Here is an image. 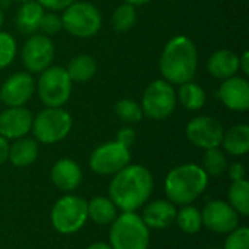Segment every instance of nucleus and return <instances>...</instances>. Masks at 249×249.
I'll list each match as a JSON object with an SVG mask.
<instances>
[{
	"label": "nucleus",
	"instance_id": "nucleus-15",
	"mask_svg": "<svg viewBox=\"0 0 249 249\" xmlns=\"http://www.w3.org/2000/svg\"><path fill=\"white\" fill-rule=\"evenodd\" d=\"M32 114L25 107H7L0 114V136L6 140L25 137L32 128Z\"/></svg>",
	"mask_w": 249,
	"mask_h": 249
},
{
	"label": "nucleus",
	"instance_id": "nucleus-28",
	"mask_svg": "<svg viewBox=\"0 0 249 249\" xmlns=\"http://www.w3.org/2000/svg\"><path fill=\"white\" fill-rule=\"evenodd\" d=\"M137 20L136 6L123 3L120 4L112 13V26L117 32H127L130 31Z\"/></svg>",
	"mask_w": 249,
	"mask_h": 249
},
{
	"label": "nucleus",
	"instance_id": "nucleus-33",
	"mask_svg": "<svg viewBox=\"0 0 249 249\" xmlns=\"http://www.w3.org/2000/svg\"><path fill=\"white\" fill-rule=\"evenodd\" d=\"M225 249H249L248 228H236L235 231L229 232Z\"/></svg>",
	"mask_w": 249,
	"mask_h": 249
},
{
	"label": "nucleus",
	"instance_id": "nucleus-2",
	"mask_svg": "<svg viewBox=\"0 0 249 249\" xmlns=\"http://www.w3.org/2000/svg\"><path fill=\"white\" fill-rule=\"evenodd\" d=\"M197 47L188 36L177 35L166 42L159 60V69L166 82L171 85L191 82L197 73Z\"/></svg>",
	"mask_w": 249,
	"mask_h": 249
},
{
	"label": "nucleus",
	"instance_id": "nucleus-25",
	"mask_svg": "<svg viewBox=\"0 0 249 249\" xmlns=\"http://www.w3.org/2000/svg\"><path fill=\"white\" fill-rule=\"evenodd\" d=\"M177 101L188 109V111H198L206 104V92L204 89L196 82H185L179 85V90L177 92Z\"/></svg>",
	"mask_w": 249,
	"mask_h": 249
},
{
	"label": "nucleus",
	"instance_id": "nucleus-3",
	"mask_svg": "<svg viewBox=\"0 0 249 249\" xmlns=\"http://www.w3.org/2000/svg\"><path fill=\"white\" fill-rule=\"evenodd\" d=\"M209 175L196 163H185L174 168L165 179V193L172 204L188 206L206 190Z\"/></svg>",
	"mask_w": 249,
	"mask_h": 249
},
{
	"label": "nucleus",
	"instance_id": "nucleus-41",
	"mask_svg": "<svg viewBox=\"0 0 249 249\" xmlns=\"http://www.w3.org/2000/svg\"><path fill=\"white\" fill-rule=\"evenodd\" d=\"M3 22H4V15H3V10H1V7H0V29H1V26H3Z\"/></svg>",
	"mask_w": 249,
	"mask_h": 249
},
{
	"label": "nucleus",
	"instance_id": "nucleus-31",
	"mask_svg": "<svg viewBox=\"0 0 249 249\" xmlns=\"http://www.w3.org/2000/svg\"><path fill=\"white\" fill-rule=\"evenodd\" d=\"M16 55V41L9 32L0 31V70L7 67Z\"/></svg>",
	"mask_w": 249,
	"mask_h": 249
},
{
	"label": "nucleus",
	"instance_id": "nucleus-19",
	"mask_svg": "<svg viewBox=\"0 0 249 249\" xmlns=\"http://www.w3.org/2000/svg\"><path fill=\"white\" fill-rule=\"evenodd\" d=\"M209 73L216 79H229L239 71V57L231 50H219L213 53L207 61Z\"/></svg>",
	"mask_w": 249,
	"mask_h": 249
},
{
	"label": "nucleus",
	"instance_id": "nucleus-24",
	"mask_svg": "<svg viewBox=\"0 0 249 249\" xmlns=\"http://www.w3.org/2000/svg\"><path fill=\"white\" fill-rule=\"evenodd\" d=\"M117 217L115 204L107 197H95L88 203V219L96 225H109Z\"/></svg>",
	"mask_w": 249,
	"mask_h": 249
},
{
	"label": "nucleus",
	"instance_id": "nucleus-14",
	"mask_svg": "<svg viewBox=\"0 0 249 249\" xmlns=\"http://www.w3.org/2000/svg\"><path fill=\"white\" fill-rule=\"evenodd\" d=\"M35 92V80L28 71L12 74L0 88V101L7 107H23Z\"/></svg>",
	"mask_w": 249,
	"mask_h": 249
},
{
	"label": "nucleus",
	"instance_id": "nucleus-11",
	"mask_svg": "<svg viewBox=\"0 0 249 249\" xmlns=\"http://www.w3.org/2000/svg\"><path fill=\"white\" fill-rule=\"evenodd\" d=\"M54 42L42 34L29 35L22 48V63L29 73H41L54 60Z\"/></svg>",
	"mask_w": 249,
	"mask_h": 249
},
{
	"label": "nucleus",
	"instance_id": "nucleus-12",
	"mask_svg": "<svg viewBox=\"0 0 249 249\" xmlns=\"http://www.w3.org/2000/svg\"><path fill=\"white\" fill-rule=\"evenodd\" d=\"M225 128L219 120L210 115H200L193 118L185 128L187 139L197 147L209 150L222 144Z\"/></svg>",
	"mask_w": 249,
	"mask_h": 249
},
{
	"label": "nucleus",
	"instance_id": "nucleus-32",
	"mask_svg": "<svg viewBox=\"0 0 249 249\" xmlns=\"http://www.w3.org/2000/svg\"><path fill=\"white\" fill-rule=\"evenodd\" d=\"M63 29V23H61V16H58L57 13L54 12H48L42 15L41 18V22H39V29L42 32V35H47V36H53V35H57L60 31Z\"/></svg>",
	"mask_w": 249,
	"mask_h": 249
},
{
	"label": "nucleus",
	"instance_id": "nucleus-9",
	"mask_svg": "<svg viewBox=\"0 0 249 249\" xmlns=\"http://www.w3.org/2000/svg\"><path fill=\"white\" fill-rule=\"evenodd\" d=\"M177 102V92L174 86L165 79H158L146 88L142 99V109L150 120L160 121L175 111Z\"/></svg>",
	"mask_w": 249,
	"mask_h": 249
},
{
	"label": "nucleus",
	"instance_id": "nucleus-6",
	"mask_svg": "<svg viewBox=\"0 0 249 249\" xmlns=\"http://www.w3.org/2000/svg\"><path fill=\"white\" fill-rule=\"evenodd\" d=\"M73 125L71 115L60 108H45L32 120V133L36 142L54 144L67 137Z\"/></svg>",
	"mask_w": 249,
	"mask_h": 249
},
{
	"label": "nucleus",
	"instance_id": "nucleus-18",
	"mask_svg": "<svg viewBox=\"0 0 249 249\" xmlns=\"http://www.w3.org/2000/svg\"><path fill=\"white\" fill-rule=\"evenodd\" d=\"M177 207L169 200H156L149 203L143 212V222L152 229H166L177 217Z\"/></svg>",
	"mask_w": 249,
	"mask_h": 249
},
{
	"label": "nucleus",
	"instance_id": "nucleus-22",
	"mask_svg": "<svg viewBox=\"0 0 249 249\" xmlns=\"http://www.w3.org/2000/svg\"><path fill=\"white\" fill-rule=\"evenodd\" d=\"M222 146L233 156H244L249 150V125L236 124L223 133Z\"/></svg>",
	"mask_w": 249,
	"mask_h": 249
},
{
	"label": "nucleus",
	"instance_id": "nucleus-16",
	"mask_svg": "<svg viewBox=\"0 0 249 249\" xmlns=\"http://www.w3.org/2000/svg\"><path fill=\"white\" fill-rule=\"evenodd\" d=\"M217 95L223 105L232 111L244 112L249 109V82L245 77L232 76L225 79Z\"/></svg>",
	"mask_w": 249,
	"mask_h": 249
},
{
	"label": "nucleus",
	"instance_id": "nucleus-39",
	"mask_svg": "<svg viewBox=\"0 0 249 249\" xmlns=\"http://www.w3.org/2000/svg\"><path fill=\"white\" fill-rule=\"evenodd\" d=\"M86 249H112L108 244H104V242H96V244H92L89 245Z\"/></svg>",
	"mask_w": 249,
	"mask_h": 249
},
{
	"label": "nucleus",
	"instance_id": "nucleus-23",
	"mask_svg": "<svg viewBox=\"0 0 249 249\" xmlns=\"http://www.w3.org/2000/svg\"><path fill=\"white\" fill-rule=\"evenodd\" d=\"M98 64L95 61V58L89 54H79L76 57H73L69 61V66L66 69L69 77L71 82L76 83H83L90 80L95 73H96Z\"/></svg>",
	"mask_w": 249,
	"mask_h": 249
},
{
	"label": "nucleus",
	"instance_id": "nucleus-5",
	"mask_svg": "<svg viewBox=\"0 0 249 249\" xmlns=\"http://www.w3.org/2000/svg\"><path fill=\"white\" fill-rule=\"evenodd\" d=\"M61 23L63 29L76 38H92L102 26V15L92 3L74 1L64 9Z\"/></svg>",
	"mask_w": 249,
	"mask_h": 249
},
{
	"label": "nucleus",
	"instance_id": "nucleus-20",
	"mask_svg": "<svg viewBox=\"0 0 249 249\" xmlns=\"http://www.w3.org/2000/svg\"><path fill=\"white\" fill-rule=\"evenodd\" d=\"M42 15H44V7L38 1L31 0L22 3L15 16L16 28L25 35H34L39 29V22Z\"/></svg>",
	"mask_w": 249,
	"mask_h": 249
},
{
	"label": "nucleus",
	"instance_id": "nucleus-8",
	"mask_svg": "<svg viewBox=\"0 0 249 249\" xmlns=\"http://www.w3.org/2000/svg\"><path fill=\"white\" fill-rule=\"evenodd\" d=\"M88 220V203L77 196H64L51 210L53 228L61 235L79 232Z\"/></svg>",
	"mask_w": 249,
	"mask_h": 249
},
{
	"label": "nucleus",
	"instance_id": "nucleus-34",
	"mask_svg": "<svg viewBox=\"0 0 249 249\" xmlns=\"http://www.w3.org/2000/svg\"><path fill=\"white\" fill-rule=\"evenodd\" d=\"M115 142H118L123 146H125V147L130 149L134 144V142H136V131L133 128H130V127H124V128H121L117 133Z\"/></svg>",
	"mask_w": 249,
	"mask_h": 249
},
{
	"label": "nucleus",
	"instance_id": "nucleus-17",
	"mask_svg": "<svg viewBox=\"0 0 249 249\" xmlns=\"http://www.w3.org/2000/svg\"><path fill=\"white\" fill-rule=\"evenodd\" d=\"M51 181L61 191H74L82 182V169L74 160L63 158L54 163L51 169Z\"/></svg>",
	"mask_w": 249,
	"mask_h": 249
},
{
	"label": "nucleus",
	"instance_id": "nucleus-38",
	"mask_svg": "<svg viewBox=\"0 0 249 249\" xmlns=\"http://www.w3.org/2000/svg\"><path fill=\"white\" fill-rule=\"evenodd\" d=\"M239 70H242L245 76H248L249 74V53L248 51H244V54L239 57Z\"/></svg>",
	"mask_w": 249,
	"mask_h": 249
},
{
	"label": "nucleus",
	"instance_id": "nucleus-40",
	"mask_svg": "<svg viewBox=\"0 0 249 249\" xmlns=\"http://www.w3.org/2000/svg\"><path fill=\"white\" fill-rule=\"evenodd\" d=\"M152 0H125V3L128 4H133V6H142V4H146Z\"/></svg>",
	"mask_w": 249,
	"mask_h": 249
},
{
	"label": "nucleus",
	"instance_id": "nucleus-30",
	"mask_svg": "<svg viewBox=\"0 0 249 249\" xmlns=\"http://www.w3.org/2000/svg\"><path fill=\"white\" fill-rule=\"evenodd\" d=\"M115 114L121 121L128 123V124L139 123L144 117L142 105L133 99H120L115 104Z\"/></svg>",
	"mask_w": 249,
	"mask_h": 249
},
{
	"label": "nucleus",
	"instance_id": "nucleus-10",
	"mask_svg": "<svg viewBox=\"0 0 249 249\" xmlns=\"http://www.w3.org/2000/svg\"><path fill=\"white\" fill-rule=\"evenodd\" d=\"M130 149L118 142H109L96 147L89 159L90 169L98 175H115L130 163Z\"/></svg>",
	"mask_w": 249,
	"mask_h": 249
},
{
	"label": "nucleus",
	"instance_id": "nucleus-36",
	"mask_svg": "<svg viewBox=\"0 0 249 249\" xmlns=\"http://www.w3.org/2000/svg\"><path fill=\"white\" fill-rule=\"evenodd\" d=\"M245 174H247V172H245V166H244L242 163L235 162V163H232L231 168H229V177H231L232 182L245 179Z\"/></svg>",
	"mask_w": 249,
	"mask_h": 249
},
{
	"label": "nucleus",
	"instance_id": "nucleus-35",
	"mask_svg": "<svg viewBox=\"0 0 249 249\" xmlns=\"http://www.w3.org/2000/svg\"><path fill=\"white\" fill-rule=\"evenodd\" d=\"M35 1H38L44 9H50L53 12H57V10H64L67 6H70L76 0H35Z\"/></svg>",
	"mask_w": 249,
	"mask_h": 249
},
{
	"label": "nucleus",
	"instance_id": "nucleus-27",
	"mask_svg": "<svg viewBox=\"0 0 249 249\" xmlns=\"http://www.w3.org/2000/svg\"><path fill=\"white\" fill-rule=\"evenodd\" d=\"M179 229L188 235L197 233L203 228V220H201V212L193 206H182L179 212H177L175 217Z\"/></svg>",
	"mask_w": 249,
	"mask_h": 249
},
{
	"label": "nucleus",
	"instance_id": "nucleus-43",
	"mask_svg": "<svg viewBox=\"0 0 249 249\" xmlns=\"http://www.w3.org/2000/svg\"><path fill=\"white\" fill-rule=\"evenodd\" d=\"M214 249H217V248H214Z\"/></svg>",
	"mask_w": 249,
	"mask_h": 249
},
{
	"label": "nucleus",
	"instance_id": "nucleus-29",
	"mask_svg": "<svg viewBox=\"0 0 249 249\" xmlns=\"http://www.w3.org/2000/svg\"><path fill=\"white\" fill-rule=\"evenodd\" d=\"M204 172L212 177H219L228 169V160L225 153L219 149H209L206 150V155L203 158V166Z\"/></svg>",
	"mask_w": 249,
	"mask_h": 249
},
{
	"label": "nucleus",
	"instance_id": "nucleus-4",
	"mask_svg": "<svg viewBox=\"0 0 249 249\" xmlns=\"http://www.w3.org/2000/svg\"><path fill=\"white\" fill-rule=\"evenodd\" d=\"M149 238V228L142 216L134 212H124L112 222L109 247L112 249H147Z\"/></svg>",
	"mask_w": 249,
	"mask_h": 249
},
{
	"label": "nucleus",
	"instance_id": "nucleus-37",
	"mask_svg": "<svg viewBox=\"0 0 249 249\" xmlns=\"http://www.w3.org/2000/svg\"><path fill=\"white\" fill-rule=\"evenodd\" d=\"M7 153H9V143L4 137L0 136V166L7 160Z\"/></svg>",
	"mask_w": 249,
	"mask_h": 249
},
{
	"label": "nucleus",
	"instance_id": "nucleus-7",
	"mask_svg": "<svg viewBox=\"0 0 249 249\" xmlns=\"http://www.w3.org/2000/svg\"><path fill=\"white\" fill-rule=\"evenodd\" d=\"M73 82L70 80L66 69L60 66H50L39 73L35 89L41 102L47 108L63 107L71 95Z\"/></svg>",
	"mask_w": 249,
	"mask_h": 249
},
{
	"label": "nucleus",
	"instance_id": "nucleus-21",
	"mask_svg": "<svg viewBox=\"0 0 249 249\" xmlns=\"http://www.w3.org/2000/svg\"><path fill=\"white\" fill-rule=\"evenodd\" d=\"M38 158V142L29 137H20L9 146L7 159L12 165L18 168H25L32 165Z\"/></svg>",
	"mask_w": 249,
	"mask_h": 249
},
{
	"label": "nucleus",
	"instance_id": "nucleus-1",
	"mask_svg": "<svg viewBox=\"0 0 249 249\" xmlns=\"http://www.w3.org/2000/svg\"><path fill=\"white\" fill-rule=\"evenodd\" d=\"M109 200L123 212H136L150 197L153 177L142 165H127L109 182Z\"/></svg>",
	"mask_w": 249,
	"mask_h": 249
},
{
	"label": "nucleus",
	"instance_id": "nucleus-42",
	"mask_svg": "<svg viewBox=\"0 0 249 249\" xmlns=\"http://www.w3.org/2000/svg\"><path fill=\"white\" fill-rule=\"evenodd\" d=\"M12 1H16V3H26V1H31V0H12Z\"/></svg>",
	"mask_w": 249,
	"mask_h": 249
},
{
	"label": "nucleus",
	"instance_id": "nucleus-13",
	"mask_svg": "<svg viewBox=\"0 0 249 249\" xmlns=\"http://www.w3.org/2000/svg\"><path fill=\"white\" fill-rule=\"evenodd\" d=\"M203 225L216 233H229L239 225V216L233 207L222 200H214L206 204L201 213Z\"/></svg>",
	"mask_w": 249,
	"mask_h": 249
},
{
	"label": "nucleus",
	"instance_id": "nucleus-26",
	"mask_svg": "<svg viewBox=\"0 0 249 249\" xmlns=\"http://www.w3.org/2000/svg\"><path fill=\"white\" fill-rule=\"evenodd\" d=\"M229 204L241 216H249V184L248 181H235L229 188Z\"/></svg>",
	"mask_w": 249,
	"mask_h": 249
}]
</instances>
